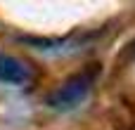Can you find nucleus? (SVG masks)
<instances>
[{
  "label": "nucleus",
  "instance_id": "obj_2",
  "mask_svg": "<svg viewBox=\"0 0 135 130\" xmlns=\"http://www.w3.org/2000/svg\"><path fill=\"white\" fill-rule=\"evenodd\" d=\"M31 81H33V69L24 59L0 52V83L21 88V85H28Z\"/></svg>",
  "mask_w": 135,
  "mask_h": 130
},
{
  "label": "nucleus",
  "instance_id": "obj_1",
  "mask_svg": "<svg viewBox=\"0 0 135 130\" xmlns=\"http://www.w3.org/2000/svg\"><path fill=\"white\" fill-rule=\"evenodd\" d=\"M97 76H100V69L95 64L83 69V71H78V73H74L57 90H52V95L47 97V107L55 109V111H71V109L81 107L88 99Z\"/></svg>",
  "mask_w": 135,
  "mask_h": 130
}]
</instances>
